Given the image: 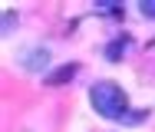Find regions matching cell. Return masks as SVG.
<instances>
[{
    "label": "cell",
    "instance_id": "4",
    "mask_svg": "<svg viewBox=\"0 0 155 132\" xmlns=\"http://www.w3.org/2000/svg\"><path fill=\"white\" fill-rule=\"evenodd\" d=\"M142 13H145V17H155V0H152V3L142 0Z\"/></svg>",
    "mask_w": 155,
    "mask_h": 132
},
{
    "label": "cell",
    "instance_id": "1",
    "mask_svg": "<svg viewBox=\"0 0 155 132\" xmlns=\"http://www.w3.org/2000/svg\"><path fill=\"white\" fill-rule=\"evenodd\" d=\"M89 99H93L96 112L102 116V119H125V122H142L145 119V112H129V96H125L122 86H116V83H96L93 89H89Z\"/></svg>",
    "mask_w": 155,
    "mask_h": 132
},
{
    "label": "cell",
    "instance_id": "3",
    "mask_svg": "<svg viewBox=\"0 0 155 132\" xmlns=\"http://www.w3.org/2000/svg\"><path fill=\"white\" fill-rule=\"evenodd\" d=\"M125 46H129V43H125V36L119 40V43H112V46H109V60H119V56L125 53Z\"/></svg>",
    "mask_w": 155,
    "mask_h": 132
},
{
    "label": "cell",
    "instance_id": "2",
    "mask_svg": "<svg viewBox=\"0 0 155 132\" xmlns=\"http://www.w3.org/2000/svg\"><path fill=\"white\" fill-rule=\"evenodd\" d=\"M73 76H76V66L69 63V66H63L60 73H53V76H50V83H66V79H73Z\"/></svg>",
    "mask_w": 155,
    "mask_h": 132
}]
</instances>
